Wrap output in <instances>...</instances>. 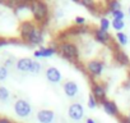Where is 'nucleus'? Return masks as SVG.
<instances>
[{"mask_svg": "<svg viewBox=\"0 0 130 123\" xmlns=\"http://www.w3.org/2000/svg\"><path fill=\"white\" fill-rule=\"evenodd\" d=\"M36 23L32 22V21H23L21 24H19V36H21V40L22 41H27V39L29 37V35L32 33V31L36 28Z\"/></svg>", "mask_w": 130, "mask_h": 123, "instance_id": "nucleus-10", "label": "nucleus"}, {"mask_svg": "<svg viewBox=\"0 0 130 123\" xmlns=\"http://www.w3.org/2000/svg\"><path fill=\"white\" fill-rule=\"evenodd\" d=\"M12 64H13V59H7V60H5V67H7V68L10 67Z\"/></svg>", "mask_w": 130, "mask_h": 123, "instance_id": "nucleus-33", "label": "nucleus"}, {"mask_svg": "<svg viewBox=\"0 0 130 123\" xmlns=\"http://www.w3.org/2000/svg\"><path fill=\"white\" fill-rule=\"evenodd\" d=\"M84 114H86V112L80 103H73L68 108V117L72 120H75V122L82 120L84 118Z\"/></svg>", "mask_w": 130, "mask_h": 123, "instance_id": "nucleus-6", "label": "nucleus"}, {"mask_svg": "<svg viewBox=\"0 0 130 123\" xmlns=\"http://www.w3.org/2000/svg\"><path fill=\"white\" fill-rule=\"evenodd\" d=\"M8 77V68L5 66H0V81H4Z\"/></svg>", "mask_w": 130, "mask_h": 123, "instance_id": "nucleus-27", "label": "nucleus"}, {"mask_svg": "<svg viewBox=\"0 0 130 123\" xmlns=\"http://www.w3.org/2000/svg\"><path fill=\"white\" fill-rule=\"evenodd\" d=\"M45 40V32H43V28L41 26H36V28L32 31V33L29 35V37L27 39V44L29 46H38L43 42Z\"/></svg>", "mask_w": 130, "mask_h": 123, "instance_id": "nucleus-7", "label": "nucleus"}, {"mask_svg": "<svg viewBox=\"0 0 130 123\" xmlns=\"http://www.w3.org/2000/svg\"><path fill=\"white\" fill-rule=\"evenodd\" d=\"M129 118H130V112H129Z\"/></svg>", "mask_w": 130, "mask_h": 123, "instance_id": "nucleus-38", "label": "nucleus"}, {"mask_svg": "<svg viewBox=\"0 0 130 123\" xmlns=\"http://www.w3.org/2000/svg\"><path fill=\"white\" fill-rule=\"evenodd\" d=\"M86 73L89 76V78H96V77H101L105 69V61L101 59H89L86 63Z\"/></svg>", "mask_w": 130, "mask_h": 123, "instance_id": "nucleus-3", "label": "nucleus"}, {"mask_svg": "<svg viewBox=\"0 0 130 123\" xmlns=\"http://www.w3.org/2000/svg\"><path fill=\"white\" fill-rule=\"evenodd\" d=\"M9 96H10L9 90H8L5 86H0V101H2V103L7 101V100L9 99Z\"/></svg>", "mask_w": 130, "mask_h": 123, "instance_id": "nucleus-23", "label": "nucleus"}, {"mask_svg": "<svg viewBox=\"0 0 130 123\" xmlns=\"http://www.w3.org/2000/svg\"><path fill=\"white\" fill-rule=\"evenodd\" d=\"M117 120H119V123H130V118H129V115H120L119 118H117Z\"/></svg>", "mask_w": 130, "mask_h": 123, "instance_id": "nucleus-29", "label": "nucleus"}, {"mask_svg": "<svg viewBox=\"0 0 130 123\" xmlns=\"http://www.w3.org/2000/svg\"><path fill=\"white\" fill-rule=\"evenodd\" d=\"M110 26H111V22H110V19L108 18H106V17H101L100 18V28L101 30H103V31H107L108 32V28H110Z\"/></svg>", "mask_w": 130, "mask_h": 123, "instance_id": "nucleus-24", "label": "nucleus"}, {"mask_svg": "<svg viewBox=\"0 0 130 123\" xmlns=\"http://www.w3.org/2000/svg\"><path fill=\"white\" fill-rule=\"evenodd\" d=\"M111 16H112V19H119V21H124V18H125V13H124L121 9L112 12Z\"/></svg>", "mask_w": 130, "mask_h": 123, "instance_id": "nucleus-26", "label": "nucleus"}, {"mask_svg": "<svg viewBox=\"0 0 130 123\" xmlns=\"http://www.w3.org/2000/svg\"><path fill=\"white\" fill-rule=\"evenodd\" d=\"M37 120L40 123H54L55 122V113L51 109H41L37 112Z\"/></svg>", "mask_w": 130, "mask_h": 123, "instance_id": "nucleus-13", "label": "nucleus"}, {"mask_svg": "<svg viewBox=\"0 0 130 123\" xmlns=\"http://www.w3.org/2000/svg\"><path fill=\"white\" fill-rule=\"evenodd\" d=\"M32 63H33V59H31V58H21V59L17 60L15 67H17V69L21 71V72H24V73L28 72V73H29V69H31Z\"/></svg>", "mask_w": 130, "mask_h": 123, "instance_id": "nucleus-17", "label": "nucleus"}, {"mask_svg": "<svg viewBox=\"0 0 130 123\" xmlns=\"http://www.w3.org/2000/svg\"><path fill=\"white\" fill-rule=\"evenodd\" d=\"M74 22H75V26H86V18L84 17H80V16H78V17H75V19H74Z\"/></svg>", "mask_w": 130, "mask_h": 123, "instance_id": "nucleus-28", "label": "nucleus"}, {"mask_svg": "<svg viewBox=\"0 0 130 123\" xmlns=\"http://www.w3.org/2000/svg\"><path fill=\"white\" fill-rule=\"evenodd\" d=\"M57 54L61 55L65 60L70 61V63H73V64H78V60L80 58L79 47L72 40L57 42Z\"/></svg>", "mask_w": 130, "mask_h": 123, "instance_id": "nucleus-1", "label": "nucleus"}, {"mask_svg": "<svg viewBox=\"0 0 130 123\" xmlns=\"http://www.w3.org/2000/svg\"><path fill=\"white\" fill-rule=\"evenodd\" d=\"M122 86H124V89H126V90H130V78H127L124 83H122Z\"/></svg>", "mask_w": 130, "mask_h": 123, "instance_id": "nucleus-32", "label": "nucleus"}, {"mask_svg": "<svg viewBox=\"0 0 130 123\" xmlns=\"http://www.w3.org/2000/svg\"><path fill=\"white\" fill-rule=\"evenodd\" d=\"M57 53V46H47V47H43V46H41L40 49H37L35 53H33V55H35V58H50V56H52V55H55Z\"/></svg>", "mask_w": 130, "mask_h": 123, "instance_id": "nucleus-15", "label": "nucleus"}, {"mask_svg": "<svg viewBox=\"0 0 130 123\" xmlns=\"http://www.w3.org/2000/svg\"><path fill=\"white\" fill-rule=\"evenodd\" d=\"M91 31V28L86 24V26H73V27H69L68 30H65V35L70 40V37L73 36H80V35H86Z\"/></svg>", "mask_w": 130, "mask_h": 123, "instance_id": "nucleus-14", "label": "nucleus"}, {"mask_svg": "<svg viewBox=\"0 0 130 123\" xmlns=\"http://www.w3.org/2000/svg\"><path fill=\"white\" fill-rule=\"evenodd\" d=\"M106 9H107V13H112L115 10H120L121 9V4L119 0H110V2L106 3Z\"/></svg>", "mask_w": 130, "mask_h": 123, "instance_id": "nucleus-19", "label": "nucleus"}, {"mask_svg": "<svg viewBox=\"0 0 130 123\" xmlns=\"http://www.w3.org/2000/svg\"><path fill=\"white\" fill-rule=\"evenodd\" d=\"M74 2L77 4H80L84 8H87L89 10V13H92V14H96L98 10V5L94 2H92V0H74Z\"/></svg>", "mask_w": 130, "mask_h": 123, "instance_id": "nucleus-18", "label": "nucleus"}, {"mask_svg": "<svg viewBox=\"0 0 130 123\" xmlns=\"http://www.w3.org/2000/svg\"><path fill=\"white\" fill-rule=\"evenodd\" d=\"M86 123H97V122H96L93 118H87V119H86Z\"/></svg>", "mask_w": 130, "mask_h": 123, "instance_id": "nucleus-34", "label": "nucleus"}, {"mask_svg": "<svg viewBox=\"0 0 130 123\" xmlns=\"http://www.w3.org/2000/svg\"><path fill=\"white\" fill-rule=\"evenodd\" d=\"M5 45H9V39L0 37V47H2V46H5Z\"/></svg>", "mask_w": 130, "mask_h": 123, "instance_id": "nucleus-30", "label": "nucleus"}, {"mask_svg": "<svg viewBox=\"0 0 130 123\" xmlns=\"http://www.w3.org/2000/svg\"><path fill=\"white\" fill-rule=\"evenodd\" d=\"M87 105H88L89 109H94V108H97V106L100 105V103L96 100V97H94L92 94H89V96H88V101H87Z\"/></svg>", "mask_w": 130, "mask_h": 123, "instance_id": "nucleus-25", "label": "nucleus"}, {"mask_svg": "<svg viewBox=\"0 0 130 123\" xmlns=\"http://www.w3.org/2000/svg\"><path fill=\"white\" fill-rule=\"evenodd\" d=\"M0 123H14V122L7 117H0Z\"/></svg>", "mask_w": 130, "mask_h": 123, "instance_id": "nucleus-31", "label": "nucleus"}, {"mask_svg": "<svg viewBox=\"0 0 130 123\" xmlns=\"http://www.w3.org/2000/svg\"><path fill=\"white\" fill-rule=\"evenodd\" d=\"M116 41H117V44L120 46H124V45L127 44L129 39H127V36L124 32H116Z\"/></svg>", "mask_w": 130, "mask_h": 123, "instance_id": "nucleus-21", "label": "nucleus"}, {"mask_svg": "<svg viewBox=\"0 0 130 123\" xmlns=\"http://www.w3.org/2000/svg\"><path fill=\"white\" fill-rule=\"evenodd\" d=\"M113 60L119 66H122V67H129L130 66V58L129 55L124 51V50H117L113 53Z\"/></svg>", "mask_w": 130, "mask_h": 123, "instance_id": "nucleus-16", "label": "nucleus"}, {"mask_svg": "<svg viewBox=\"0 0 130 123\" xmlns=\"http://www.w3.org/2000/svg\"><path fill=\"white\" fill-rule=\"evenodd\" d=\"M92 35H93V39L96 40V42H98V44H101V45L110 46L111 42H112V37H111V35H110L107 31L101 30L100 27L93 28V30H92Z\"/></svg>", "mask_w": 130, "mask_h": 123, "instance_id": "nucleus-8", "label": "nucleus"}, {"mask_svg": "<svg viewBox=\"0 0 130 123\" xmlns=\"http://www.w3.org/2000/svg\"><path fill=\"white\" fill-rule=\"evenodd\" d=\"M129 78H130V69H129Z\"/></svg>", "mask_w": 130, "mask_h": 123, "instance_id": "nucleus-37", "label": "nucleus"}, {"mask_svg": "<svg viewBox=\"0 0 130 123\" xmlns=\"http://www.w3.org/2000/svg\"><path fill=\"white\" fill-rule=\"evenodd\" d=\"M62 91L64 94L67 95V97L69 99H75L78 96V92H79V87L77 85L75 81H67V82H64L62 85Z\"/></svg>", "mask_w": 130, "mask_h": 123, "instance_id": "nucleus-11", "label": "nucleus"}, {"mask_svg": "<svg viewBox=\"0 0 130 123\" xmlns=\"http://www.w3.org/2000/svg\"><path fill=\"white\" fill-rule=\"evenodd\" d=\"M41 71H42L41 63H40V61H37V60H33V63L31 66V69H29V73L33 75V76H37V75L41 73Z\"/></svg>", "mask_w": 130, "mask_h": 123, "instance_id": "nucleus-20", "label": "nucleus"}, {"mask_svg": "<svg viewBox=\"0 0 130 123\" xmlns=\"http://www.w3.org/2000/svg\"><path fill=\"white\" fill-rule=\"evenodd\" d=\"M100 105L102 106V109L105 110V113H106L107 115H110V117L119 118V117L121 115V113H120V109H119L117 104H116L113 100L106 99V100H103V101H102Z\"/></svg>", "mask_w": 130, "mask_h": 123, "instance_id": "nucleus-9", "label": "nucleus"}, {"mask_svg": "<svg viewBox=\"0 0 130 123\" xmlns=\"http://www.w3.org/2000/svg\"><path fill=\"white\" fill-rule=\"evenodd\" d=\"M111 26H112V28H113L115 31L121 32V31L124 30V27H125V22H124V21H119V19H112Z\"/></svg>", "mask_w": 130, "mask_h": 123, "instance_id": "nucleus-22", "label": "nucleus"}, {"mask_svg": "<svg viewBox=\"0 0 130 123\" xmlns=\"http://www.w3.org/2000/svg\"><path fill=\"white\" fill-rule=\"evenodd\" d=\"M129 16H130V7H129Z\"/></svg>", "mask_w": 130, "mask_h": 123, "instance_id": "nucleus-36", "label": "nucleus"}, {"mask_svg": "<svg viewBox=\"0 0 130 123\" xmlns=\"http://www.w3.org/2000/svg\"><path fill=\"white\" fill-rule=\"evenodd\" d=\"M14 112L15 114L19 117V118H27L31 115L32 113V106L31 104L24 100V99H18L15 103H14Z\"/></svg>", "mask_w": 130, "mask_h": 123, "instance_id": "nucleus-5", "label": "nucleus"}, {"mask_svg": "<svg viewBox=\"0 0 130 123\" xmlns=\"http://www.w3.org/2000/svg\"><path fill=\"white\" fill-rule=\"evenodd\" d=\"M45 77L50 83H54V85L61 82V80H62V75H61L60 69H57L56 67H48L45 71Z\"/></svg>", "mask_w": 130, "mask_h": 123, "instance_id": "nucleus-12", "label": "nucleus"}, {"mask_svg": "<svg viewBox=\"0 0 130 123\" xmlns=\"http://www.w3.org/2000/svg\"><path fill=\"white\" fill-rule=\"evenodd\" d=\"M62 16H64V12H62L61 9H60V10H57V13H56V17L59 18V17H62Z\"/></svg>", "mask_w": 130, "mask_h": 123, "instance_id": "nucleus-35", "label": "nucleus"}, {"mask_svg": "<svg viewBox=\"0 0 130 123\" xmlns=\"http://www.w3.org/2000/svg\"><path fill=\"white\" fill-rule=\"evenodd\" d=\"M91 92H92V95L96 97V100L100 104L103 100L107 99V86H106V83L93 81L92 82V86H91Z\"/></svg>", "mask_w": 130, "mask_h": 123, "instance_id": "nucleus-4", "label": "nucleus"}, {"mask_svg": "<svg viewBox=\"0 0 130 123\" xmlns=\"http://www.w3.org/2000/svg\"><path fill=\"white\" fill-rule=\"evenodd\" d=\"M29 12L38 26L42 28L47 26L48 22V16H50V7L45 2H31L29 3Z\"/></svg>", "mask_w": 130, "mask_h": 123, "instance_id": "nucleus-2", "label": "nucleus"}]
</instances>
